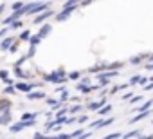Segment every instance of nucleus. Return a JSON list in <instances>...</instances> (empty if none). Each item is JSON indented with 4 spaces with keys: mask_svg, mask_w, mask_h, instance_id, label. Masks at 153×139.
<instances>
[{
    "mask_svg": "<svg viewBox=\"0 0 153 139\" xmlns=\"http://www.w3.org/2000/svg\"><path fill=\"white\" fill-rule=\"evenodd\" d=\"M47 7H49V4H45V2H40V4H34V2H31V4H25V7H24V15H36V13H40V11H47Z\"/></svg>",
    "mask_w": 153,
    "mask_h": 139,
    "instance_id": "f257e3e1",
    "label": "nucleus"
},
{
    "mask_svg": "<svg viewBox=\"0 0 153 139\" xmlns=\"http://www.w3.org/2000/svg\"><path fill=\"white\" fill-rule=\"evenodd\" d=\"M79 4L78 2H65V6H63V11L59 13V15H56V20L58 22H63V20H67L68 16H70V13L76 9V7H78Z\"/></svg>",
    "mask_w": 153,
    "mask_h": 139,
    "instance_id": "f03ea898",
    "label": "nucleus"
},
{
    "mask_svg": "<svg viewBox=\"0 0 153 139\" xmlns=\"http://www.w3.org/2000/svg\"><path fill=\"white\" fill-rule=\"evenodd\" d=\"M47 80H49V81H52V83H61V81H65V80H67V74L61 71V69H58V71H54L52 74H49V76H47Z\"/></svg>",
    "mask_w": 153,
    "mask_h": 139,
    "instance_id": "7ed1b4c3",
    "label": "nucleus"
},
{
    "mask_svg": "<svg viewBox=\"0 0 153 139\" xmlns=\"http://www.w3.org/2000/svg\"><path fill=\"white\" fill-rule=\"evenodd\" d=\"M34 87H36V85L27 83V81H18V83L15 85V89H16V90H20V92H29V94H31V90H33Z\"/></svg>",
    "mask_w": 153,
    "mask_h": 139,
    "instance_id": "20e7f679",
    "label": "nucleus"
},
{
    "mask_svg": "<svg viewBox=\"0 0 153 139\" xmlns=\"http://www.w3.org/2000/svg\"><path fill=\"white\" fill-rule=\"evenodd\" d=\"M54 15V11H51V9H47V11H43L42 15H38V16H34V24H42V22H45L49 16H52Z\"/></svg>",
    "mask_w": 153,
    "mask_h": 139,
    "instance_id": "39448f33",
    "label": "nucleus"
},
{
    "mask_svg": "<svg viewBox=\"0 0 153 139\" xmlns=\"http://www.w3.org/2000/svg\"><path fill=\"white\" fill-rule=\"evenodd\" d=\"M9 121H11L9 110H0V125H7Z\"/></svg>",
    "mask_w": 153,
    "mask_h": 139,
    "instance_id": "423d86ee",
    "label": "nucleus"
},
{
    "mask_svg": "<svg viewBox=\"0 0 153 139\" xmlns=\"http://www.w3.org/2000/svg\"><path fill=\"white\" fill-rule=\"evenodd\" d=\"M51 31H52V25H51V24H45V25H43V27H42V29L38 31V36H40V38L43 40V38H45L47 34H51Z\"/></svg>",
    "mask_w": 153,
    "mask_h": 139,
    "instance_id": "0eeeda50",
    "label": "nucleus"
},
{
    "mask_svg": "<svg viewBox=\"0 0 153 139\" xmlns=\"http://www.w3.org/2000/svg\"><path fill=\"white\" fill-rule=\"evenodd\" d=\"M149 114H151V112H149V110H148V112H140V114H139V116H133V117H131V119H130V123H131V125H133V123H137V121H140V119H144V117H148V116H149Z\"/></svg>",
    "mask_w": 153,
    "mask_h": 139,
    "instance_id": "6e6552de",
    "label": "nucleus"
},
{
    "mask_svg": "<svg viewBox=\"0 0 153 139\" xmlns=\"http://www.w3.org/2000/svg\"><path fill=\"white\" fill-rule=\"evenodd\" d=\"M13 42H15L13 38H6L2 43H0V49H2V51H7V49H11V47H13V45H11Z\"/></svg>",
    "mask_w": 153,
    "mask_h": 139,
    "instance_id": "1a4fd4ad",
    "label": "nucleus"
},
{
    "mask_svg": "<svg viewBox=\"0 0 153 139\" xmlns=\"http://www.w3.org/2000/svg\"><path fill=\"white\" fill-rule=\"evenodd\" d=\"M40 42H42V38L36 34V36H31V40H29V45H31V47H36Z\"/></svg>",
    "mask_w": 153,
    "mask_h": 139,
    "instance_id": "9d476101",
    "label": "nucleus"
},
{
    "mask_svg": "<svg viewBox=\"0 0 153 139\" xmlns=\"http://www.w3.org/2000/svg\"><path fill=\"white\" fill-rule=\"evenodd\" d=\"M27 98H29V99H42V98H45V94H43V92H31Z\"/></svg>",
    "mask_w": 153,
    "mask_h": 139,
    "instance_id": "9b49d317",
    "label": "nucleus"
},
{
    "mask_svg": "<svg viewBox=\"0 0 153 139\" xmlns=\"http://www.w3.org/2000/svg\"><path fill=\"white\" fill-rule=\"evenodd\" d=\"M11 7H13V11L16 13V11H24V7H25V6H24L22 2H15V4H11Z\"/></svg>",
    "mask_w": 153,
    "mask_h": 139,
    "instance_id": "f8f14e48",
    "label": "nucleus"
},
{
    "mask_svg": "<svg viewBox=\"0 0 153 139\" xmlns=\"http://www.w3.org/2000/svg\"><path fill=\"white\" fill-rule=\"evenodd\" d=\"M151 103H153V99H148L144 105H140V107H139V110H140V112H148V108L151 107Z\"/></svg>",
    "mask_w": 153,
    "mask_h": 139,
    "instance_id": "ddd939ff",
    "label": "nucleus"
},
{
    "mask_svg": "<svg viewBox=\"0 0 153 139\" xmlns=\"http://www.w3.org/2000/svg\"><path fill=\"white\" fill-rule=\"evenodd\" d=\"M110 110H112V105H105V107H103V108L99 110V114H101V116H106V114H108Z\"/></svg>",
    "mask_w": 153,
    "mask_h": 139,
    "instance_id": "4468645a",
    "label": "nucleus"
},
{
    "mask_svg": "<svg viewBox=\"0 0 153 139\" xmlns=\"http://www.w3.org/2000/svg\"><path fill=\"white\" fill-rule=\"evenodd\" d=\"M142 58H146V56H133L130 61H131L133 65H137V63H140V61H142Z\"/></svg>",
    "mask_w": 153,
    "mask_h": 139,
    "instance_id": "2eb2a0df",
    "label": "nucleus"
},
{
    "mask_svg": "<svg viewBox=\"0 0 153 139\" xmlns=\"http://www.w3.org/2000/svg\"><path fill=\"white\" fill-rule=\"evenodd\" d=\"M20 40H31V33H29V31H24V33L20 34Z\"/></svg>",
    "mask_w": 153,
    "mask_h": 139,
    "instance_id": "dca6fc26",
    "label": "nucleus"
},
{
    "mask_svg": "<svg viewBox=\"0 0 153 139\" xmlns=\"http://www.w3.org/2000/svg\"><path fill=\"white\" fill-rule=\"evenodd\" d=\"M15 74H16L18 78H25V76H27V74H25V72L22 71V69H15Z\"/></svg>",
    "mask_w": 153,
    "mask_h": 139,
    "instance_id": "f3484780",
    "label": "nucleus"
},
{
    "mask_svg": "<svg viewBox=\"0 0 153 139\" xmlns=\"http://www.w3.org/2000/svg\"><path fill=\"white\" fill-rule=\"evenodd\" d=\"M0 78H2V80L7 83V80H9V74H7V71H0Z\"/></svg>",
    "mask_w": 153,
    "mask_h": 139,
    "instance_id": "a211bd4d",
    "label": "nucleus"
},
{
    "mask_svg": "<svg viewBox=\"0 0 153 139\" xmlns=\"http://www.w3.org/2000/svg\"><path fill=\"white\" fill-rule=\"evenodd\" d=\"M25 60H27V56H22V58H20V60H18V61L15 63V69H20V65H22V63H24Z\"/></svg>",
    "mask_w": 153,
    "mask_h": 139,
    "instance_id": "6ab92c4d",
    "label": "nucleus"
},
{
    "mask_svg": "<svg viewBox=\"0 0 153 139\" xmlns=\"http://www.w3.org/2000/svg\"><path fill=\"white\" fill-rule=\"evenodd\" d=\"M142 99H144V98H142V96H133V98H131V99H130V103H140V101H142Z\"/></svg>",
    "mask_w": 153,
    "mask_h": 139,
    "instance_id": "aec40b11",
    "label": "nucleus"
},
{
    "mask_svg": "<svg viewBox=\"0 0 153 139\" xmlns=\"http://www.w3.org/2000/svg\"><path fill=\"white\" fill-rule=\"evenodd\" d=\"M139 134H140L139 130H131V132H128V134H126V139H130V137H135V135H139Z\"/></svg>",
    "mask_w": 153,
    "mask_h": 139,
    "instance_id": "412c9836",
    "label": "nucleus"
},
{
    "mask_svg": "<svg viewBox=\"0 0 153 139\" xmlns=\"http://www.w3.org/2000/svg\"><path fill=\"white\" fill-rule=\"evenodd\" d=\"M135 83H140V76H133L130 80V85H135Z\"/></svg>",
    "mask_w": 153,
    "mask_h": 139,
    "instance_id": "4be33fe9",
    "label": "nucleus"
},
{
    "mask_svg": "<svg viewBox=\"0 0 153 139\" xmlns=\"http://www.w3.org/2000/svg\"><path fill=\"white\" fill-rule=\"evenodd\" d=\"M4 92H6V94H15V92H16V89H15V87H6V89H4Z\"/></svg>",
    "mask_w": 153,
    "mask_h": 139,
    "instance_id": "5701e85b",
    "label": "nucleus"
},
{
    "mask_svg": "<svg viewBox=\"0 0 153 139\" xmlns=\"http://www.w3.org/2000/svg\"><path fill=\"white\" fill-rule=\"evenodd\" d=\"M68 78H70V80H78V78H79V72H78V71H74V72L68 74Z\"/></svg>",
    "mask_w": 153,
    "mask_h": 139,
    "instance_id": "b1692460",
    "label": "nucleus"
},
{
    "mask_svg": "<svg viewBox=\"0 0 153 139\" xmlns=\"http://www.w3.org/2000/svg\"><path fill=\"white\" fill-rule=\"evenodd\" d=\"M67 99H68V92H67V90H63V92H61V99H59V101H67Z\"/></svg>",
    "mask_w": 153,
    "mask_h": 139,
    "instance_id": "393cba45",
    "label": "nucleus"
},
{
    "mask_svg": "<svg viewBox=\"0 0 153 139\" xmlns=\"http://www.w3.org/2000/svg\"><path fill=\"white\" fill-rule=\"evenodd\" d=\"M81 135H83V130H81V128H79V130H76V132L72 134V137H81Z\"/></svg>",
    "mask_w": 153,
    "mask_h": 139,
    "instance_id": "a878e982",
    "label": "nucleus"
},
{
    "mask_svg": "<svg viewBox=\"0 0 153 139\" xmlns=\"http://www.w3.org/2000/svg\"><path fill=\"white\" fill-rule=\"evenodd\" d=\"M18 27H22V22H15V24H11L9 29H18Z\"/></svg>",
    "mask_w": 153,
    "mask_h": 139,
    "instance_id": "bb28decb",
    "label": "nucleus"
},
{
    "mask_svg": "<svg viewBox=\"0 0 153 139\" xmlns=\"http://www.w3.org/2000/svg\"><path fill=\"white\" fill-rule=\"evenodd\" d=\"M33 139H47V137H45L43 134H38V132H36V134L33 135Z\"/></svg>",
    "mask_w": 153,
    "mask_h": 139,
    "instance_id": "cd10ccee",
    "label": "nucleus"
},
{
    "mask_svg": "<svg viewBox=\"0 0 153 139\" xmlns=\"http://www.w3.org/2000/svg\"><path fill=\"white\" fill-rule=\"evenodd\" d=\"M58 139H72V135H68V134H61V135H58Z\"/></svg>",
    "mask_w": 153,
    "mask_h": 139,
    "instance_id": "c85d7f7f",
    "label": "nucleus"
},
{
    "mask_svg": "<svg viewBox=\"0 0 153 139\" xmlns=\"http://www.w3.org/2000/svg\"><path fill=\"white\" fill-rule=\"evenodd\" d=\"M78 121H79V123H87V121H88V116H81Z\"/></svg>",
    "mask_w": 153,
    "mask_h": 139,
    "instance_id": "c756f323",
    "label": "nucleus"
},
{
    "mask_svg": "<svg viewBox=\"0 0 153 139\" xmlns=\"http://www.w3.org/2000/svg\"><path fill=\"white\" fill-rule=\"evenodd\" d=\"M153 89V81H149V85H144V90H151Z\"/></svg>",
    "mask_w": 153,
    "mask_h": 139,
    "instance_id": "7c9ffc66",
    "label": "nucleus"
},
{
    "mask_svg": "<svg viewBox=\"0 0 153 139\" xmlns=\"http://www.w3.org/2000/svg\"><path fill=\"white\" fill-rule=\"evenodd\" d=\"M78 110H81V107H79V105H76V107H72V108H70V112H78Z\"/></svg>",
    "mask_w": 153,
    "mask_h": 139,
    "instance_id": "2f4dec72",
    "label": "nucleus"
},
{
    "mask_svg": "<svg viewBox=\"0 0 153 139\" xmlns=\"http://www.w3.org/2000/svg\"><path fill=\"white\" fill-rule=\"evenodd\" d=\"M130 98H133V96H131V92H126V94L123 96V99H130Z\"/></svg>",
    "mask_w": 153,
    "mask_h": 139,
    "instance_id": "473e14b6",
    "label": "nucleus"
},
{
    "mask_svg": "<svg viewBox=\"0 0 153 139\" xmlns=\"http://www.w3.org/2000/svg\"><path fill=\"white\" fill-rule=\"evenodd\" d=\"M7 29H9V27H4V29H2V31H0V36H4V34H6V33H7Z\"/></svg>",
    "mask_w": 153,
    "mask_h": 139,
    "instance_id": "72a5a7b5",
    "label": "nucleus"
},
{
    "mask_svg": "<svg viewBox=\"0 0 153 139\" xmlns=\"http://www.w3.org/2000/svg\"><path fill=\"white\" fill-rule=\"evenodd\" d=\"M146 58H148V60H149V61H151V63H153V52H151V54H148V56H146Z\"/></svg>",
    "mask_w": 153,
    "mask_h": 139,
    "instance_id": "f704fd0d",
    "label": "nucleus"
},
{
    "mask_svg": "<svg viewBox=\"0 0 153 139\" xmlns=\"http://www.w3.org/2000/svg\"><path fill=\"white\" fill-rule=\"evenodd\" d=\"M4 7H6V4H0V15H2V11H4Z\"/></svg>",
    "mask_w": 153,
    "mask_h": 139,
    "instance_id": "c9c22d12",
    "label": "nucleus"
},
{
    "mask_svg": "<svg viewBox=\"0 0 153 139\" xmlns=\"http://www.w3.org/2000/svg\"><path fill=\"white\" fill-rule=\"evenodd\" d=\"M140 139H153V135H144V137H140Z\"/></svg>",
    "mask_w": 153,
    "mask_h": 139,
    "instance_id": "e433bc0d",
    "label": "nucleus"
}]
</instances>
